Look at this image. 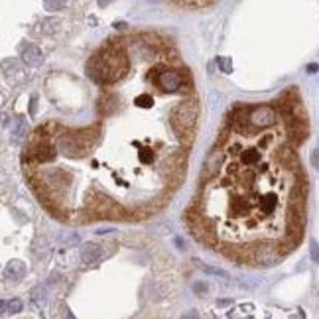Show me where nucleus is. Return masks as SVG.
Segmentation results:
<instances>
[{"label":"nucleus","mask_w":319,"mask_h":319,"mask_svg":"<svg viewBox=\"0 0 319 319\" xmlns=\"http://www.w3.org/2000/svg\"><path fill=\"white\" fill-rule=\"evenodd\" d=\"M128 69V57L124 55V44L110 42L103 46L87 63V75L99 85H110L119 81Z\"/></svg>","instance_id":"f257e3e1"},{"label":"nucleus","mask_w":319,"mask_h":319,"mask_svg":"<svg viewBox=\"0 0 319 319\" xmlns=\"http://www.w3.org/2000/svg\"><path fill=\"white\" fill-rule=\"evenodd\" d=\"M199 117V105L197 101H183L180 105L173 106L171 114H169V126L173 128V132L183 140L185 150L191 146L193 142V132H195V124Z\"/></svg>","instance_id":"f03ea898"},{"label":"nucleus","mask_w":319,"mask_h":319,"mask_svg":"<svg viewBox=\"0 0 319 319\" xmlns=\"http://www.w3.org/2000/svg\"><path fill=\"white\" fill-rule=\"evenodd\" d=\"M154 85L162 91L167 93H178L185 89V91L191 93L193 89V81H191V75L185 71L182 75L180 69H171V67H164L160 69L156 75H154Z\"/></svg>","instance_id":"7ed1b4c3"},{"label":"nucleus","mask_w":319,"mask_h":319,"mask_svg":"<svg viewBox=\"0 0 319 319\" xmlns=\"http://www.w3.org/2000/svg\"><path fill=\"white\" fill-rule=\"evenodd\" d=\"M112 252H114V244H108L105 248V244L87 243L81 246V260L85 264H95V262H101L103 258H108Z\"/></svg>","instance_id":"20e7f679"},{"label":"nucleus","mask_w":319,"mask_h":319,"mask_svg":"<svg viewBox=\"0 0 319 319\" xmlns=\"http://www.w3.org/2000/svg\"><path fill=\"white\" fill-rule=\"evenodd\" d=\"M223 160H225V152L219 146H215L211 154L207 156V160H205V166H203V171H201V182H207L209 178H213L217 173V169L221 167Z\"/></svg>","instance_id":"39448f33"},{"label":"nucleus","mask_w":319,"mask_h":319,"mask_svg":"<svg viewBox=\"0 0 319 319\" xmlns=\"http://www.w3.org/2000/svg\"><path fill=\"white\" fill-rule=\"evenodd\" d=\"M2 73H4V79L10 83V85H18L26 79V71L24 67L18 63V60L10 57V60L2 61Z\"/></svg>","instance_id":"423d86ee"},{"label":"nucleus","mask_w":319,"mask_h":319,"mask_svg":"<svg viewBox=\"0 0 319 319\" xmlns=\"http://www.w3.org/2000/svg\"><path fill=\"white\" fill-rule=\"evenodd\" d=\"M18 51H20L22 61H24L26 65H30V67H40V65L44 63V53H42V49L38 46H34V44H22V46L18 47Z\"/></svg>","instance_id":"0eeeda50"},{"label":"nucleus","mask_w":319,"mask_h":319,"mask_svg":"<svg viewBox=\"0 0 319 319\" xmlns=\"http://www.w3.org/2000/svg\"><path fill=\"white\" fill-rule=\"evenodd\" d=\"M24 274H26V264L22 260H10L6 264V276L8 278L20 280V278H24Z\"/></svg>","instance_id":"6e6552de"},{"label":"nucleus","mask_w":319,"mask_h":319,"mask_svg":"<svg viewBox=\"0 0 319 319\" xmlns=\"http://www.w3.org/2000/svg\"><path fill=\"white\" fill-rule=\"evenodd\" d=\"M10 136L14 142H20L22 138L26 136V121H24V117H16L12 124H10Z\"/></svg>","instance_id":"1a4fd4ad"},{"label":"nucleus","mask_w":319,"mask_h":319,"mask_svg":"<svg viewBox=\"0 0 319 319\" xmlns=\"http://www.w3.org/2000/svg\"><path fill=\"white\" fill-rule=\"evenodd\" d=\"M215 2H169V6H180V8H211Z\"/></svg>","instance_id":"9d476101"},{"label":"nucleus","mask_w":319,"mask_h":319,"mask_svg":"<svg viewBox=\"0 0 319 319\" xmlns=\"http://www.w3.org/2000/svg\"><path fill=\"white\" fill-rule=\"evenodd\" d=\"M2 307H4V311H8V313H20L24 304H22V300L14 298V300H10L8 304H2Z\"/></svg>","instance_id":"9b49d317"},{"label":"nucleus","mask_w":319,"mask_h":319,"mask_svg":"<svg viewBox=\"0 0 319 319\" xmlns=\"http://www.w3.org/2000/svg\"><path fill=\"white\" fill-rule=\"evenodd\" d=\"M217 65L223 73H233V61L230 57H217Z\"/></svg>","instance_id":"f8f14e48"},{"label":"nucleus","mask_w":319,"mask_h":319,"mask_svg":"<svg viewBox=\"0 0 319 319\" xmlns=\"http://www.w3.org/2000/svg\"><path fill=\"white\" fill-rule=\"evenodd\" d=\"M57 315H60V319H75L73 317V313L69 311V307L67 305H60V309H57Z\"/></svg>","instance_id":"ddd939ff"},{"label":"nucleus","mask_w":319,"mask_h":319,"mask_svg":"<svg viewBox=\"0 0 319 319\" xmlns=\"http://www.w3.org/2000/svg\"><path fill=\"white\" fill-rule=\"evenodd\" d=\"M201 268L205 270L207 274H213V276H223V278H227V272H223V270H219V268H211V266H207V264H201Z\"/></svg>","instance_id":"4468645a"},{"label":"nucleus","mask_w":319,"mask_h":319,"mask_svg":"<svg viewBox=\"0 0 319 319\" xmlns=\"http://www.w3.org/2000/svg\"><path fill=\"white\" fill-rule=\"evenodd\" d=\"M65 6H67L65 2H44L46 10H57V8H65Z\"/></svg>","instance_id":"2eb2a0df"},{"label":"nucleus","mask_w":319,"mask_h":319,"mask_svg":"<svg viewBox=\"0 0 319 319\" xmlns=\"http://www.w3.org/2000/svg\"><path fill=\"white\" fill-rule=\"evenodd\" d=\"M182 319H199V313L195 309H189V311H185L182 315Z\"/></svg>","instance_id":"dca6fc26"},{"label":"nucleus","mask_w":319,"mask_h":319,"mask_svg":"<svg viewBox=\"0 0 319 319\" xmlns=\"http://www.w3.org/2000/svg\"><path fill=\"white\" fill-rule=\"evenodd\" d=\"M313 258L319 262V250H317V246H315V244H313Z\"/></svg>","instance_id":"f3484780"}]
</instances>
